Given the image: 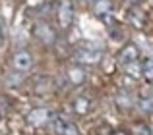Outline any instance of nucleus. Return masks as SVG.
Returning a JSON list of instances; mask_svg holds the SVG:
<instances>
[{"mask_svg": "<svg viewBox=\"0 0 153 135\" xmlns=\"http://www.w3.org/2000/svg\"><path fill=\"white\" fill-rule=\"evenodd\" d=\"M12 64H14L16 70L25 71V70H29V68L33 66V54L27 52V50H19V52L14 54V58H12Z\"/></svg>", "mask_w": 153, "mask_h": 135, "instance_id": "obj_3", "label": "nucleus"}, {"mask_svg": "<svg viewBox=\"0 0 153 135\" xmlns=\"http://www.w3.org/2000/svg\"><path fill=\"white\" fill-rule=\"evenodd\" d=\"M85 77H87V73H85V70H83V68L74 66V68H70V70H68V79H70L74 85H82V83L85 81Z\"/></svg>", "mask_w": 153, "mask_h": 135, "instance_id": "obj_7", "label": "nucleus"}, {"mask_svg": "<svg viewBox=\"0 0 153 135\" xmlns=\"http://www.w3.org/2000/svg\"><path fill=\"white\" fill-rule=\"evenodd\" d=\"M72 104H74V110L78 114H87L91 110V102H89V98H85V97H78Z\"/></svg>", "mask_w": 153, "mask_h": 135, "instance_id": "obj_9", "label": "nucleus"}, {"mask_svg": "<svg viewBox=\"0 0 153 135\" xmlns=\"http://www.w3.org/2000/svg\"><path fill=\"white\" fill-rule=\"evenodd\" d=\"M130 4H138V2H142V0H128Z\"/></svg>", "mask_w": 153, "mask_h": 135, "instance_id": "obj_16", "label": "nucleus"}, {"mask_svg": "<svg viewBox=\"0 0 153 135\" xmlns=\"http://www.w3.org/2000/svg\"><path fill=\"white\" fill-rule=\"evenodd\" d=\"M49 120H51V112L47 108H35L27 114V122H29L31 125H43Z\"/></svg>", "mask_w": 153, "mask_h": 135, "instance_id": "obj_4", "label": "nucleus"}, {"mask_svg": "<svg viewBox=\"0 0 153 135\" xmlns=\"http://www.w3.org/2000/svg\"><path fill=\"white\" fill-rule=\"evenodd\" d=\"M72 19H74V4H72V0H62V2H60V8H58L60 27H62V29L70 27Z\"/></svg>", "mask_w": 153, "mask_h": 135, "instance_id": "obj_2", "label": "nucleus"}, {"mask_svg": "<svg viewBox=\"0 0 153 135\" xmlns=\"http://www.w3.org/2000/svg\"><path fill=\"white\" fill-rule=\"evenodd\" d=\"M93 10H95V14L108 12L111 10V0H97V2H93Z\"/></svg>", "mask_w": 153, "mask_h": 135, "instance_id": "obj_10", "label": "nucleus"}, {"mask_svg": "<svg viewBox=\"0 0 153 135\" xmlns=\"http://www.w3.org/2000/svg\"><path fill=\"white\" fill-rule=\"evenodd\" d=\"M112 135H116V133H112Z\"/></svg>", "mask_w": 153, "mask_h": 135, "instance_id": "obj_18", "label": "nucleus"}, {"mask_svg": "<svg viewBox=\"0 0 153 135\" xmlns=\"http://www.w3.org/2000/svg\"><path fill=\"white\" fill-rule=\"evenodd\" d=\"M140 110L146 114H151L153 112V98H143V101H140Z\"/></svg>", "mask_w": 153, "mask_h": 135, "instance_id": "obj_11", "label": "nucleus"}, {"mask_svg": "<svg viewBox=\"0 0 153 135\" xmlns=\"http://www.w3.org/2000/svg\"><path fill=\"white\" fill-rule=\"evenodd\" d=\"M76 60L78 62H83V64H97L101 60V52L97 50H87V48H82L76 52Z\"/></svg>", "mask_w": 153, "mask_h": 135, "instance_id": "obj_6", "label": "nucleus"}, {"mask_svg": "<svg viewBox=\"0 0 153 135\" xmlns=\"http://www.w3.org/2000/svg\"><path fill=\"white\" fill-rule=\"evenodd\" d=\"M22 79H23V75L22 73H18V75H8V77H6V83H8V85H19V83H22Z\"/></svg>", "mask_w": 153, "mask_h": 135, "instance_id": "obj_12", "label": "nucleus"}, {"mask_svg": "<svg viewBox=\"0 0 153 135\" xmlns=\"http://www.w3.org/2000/svg\"><path fill=\"white\" fill-rule=\"evenodd\" d=\"M91 2H97V0H91Z\"/></svg>", "mask_w": 153, "mask_h": 135, "instance_id": "obj_17", "label": "nucleus"}, {"mask_svg": "<svg viewBox=\"0 0 153 135\" xmlns=\"http://www.w3.org/2000/svg\"><path fill=\"white\" fill-rule=\"evenodd\" d=\"M4 43V25H2V21H0V45Z\"/></svg>", "mask_w": 153, "mask_h": 135, "instance_id": "obj_15", "label": "nucleus"}, {"mask_svg": "<svg viewBox=\"0 0 153 135\" xmlns=\"http://www.w3.org/2000/svg\"><path fill=\"white\" fill-rule=\"evenodd\" d=\"M143 75H146L147 79H151V81H153V60H149V62H147L146 70H143Z\"/></svg>", "mask_w": 153, "mask_h": 135, "instance_id": "obj_13", "label": "nucleus"}, {"mask_svg": "<svg viewBox=\"0 0 153 135\" xmlns=\"http://www.w3.org/2000/svg\"><path fill=\"white\" fill-rule=\"evenodd\" d=\"M51 129L54 135H79L78 128L64 116H51Z\"/></svg>", "mask_w": 153, "mask_h": 135, "instance_id": "obj_1", "label": "nucleus"}, {"mask_svg": "<svg viewBox=\"0 0 153 135\" xmlns=\"http://www.w3.org/2000/svg\"><path fill=\"white\" fill-rule=\"evenodd\" d=\"M136 60H138V48H136L134 45L124 46V48H122V52H120V56H118V62H120V64H122L124 68H126V66L134 64Z\"/></svg>", "mask_w": 153, "mask_h": 135, "instance_id": "obj_5", "label": "nucleus"}, {"mask_svg": "<svg viewBox=\"0 0 153 135\" xmlns=\"http://www.w3.org/2000/svg\"><path fill=\"white\" fill-rule=\"evenodd\" d=\"M35 35H37L43 43H47V45H51V43L54 41V31H52L49 25H37L35 27Z\"/></svg>", "mask_w": 153, "mask_h": 135, "instance_id": "obj_8", "label": "nucleus"}, {"mask_svg": "<svg viewBox=\"0 0 153 135\" xmlns=\"http://www.w3.org/2000/svg\"><path fill=\"white\" fill-rule=\"evenodd\" d=\"M136 135H151V129L146 125H140V128H136Z\"/></svg>", "mask_w": 153, "mask_h": 135, "instance_id": "obj_14", "label": "nucleus"}]
</instances>
